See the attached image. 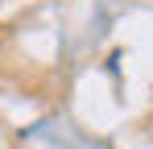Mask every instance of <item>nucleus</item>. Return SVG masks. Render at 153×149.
Segmentation results:
<instances>
[]
</instances>
